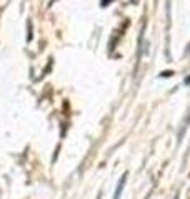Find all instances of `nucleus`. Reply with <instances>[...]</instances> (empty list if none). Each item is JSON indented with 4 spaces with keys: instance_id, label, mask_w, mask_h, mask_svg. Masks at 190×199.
I'll return each mask as SVG.
<instances>
[{
    "instance_id": "f257e3e1",
    "label": "nucleus",
    "mask_w": 190,
    "mask_h": 199,
    "mask_svg": "<svg viewBox=\"0 0 190 199\" xmlns=\"http://www.w3.org/2000/svg\"><path fill=\"white\" fill-rule=\"evenodd\" d=\"M125 179H127V174H124V176H122L120 183H118V186H117V192H115V198H113V199H118V198H120L122 188H124V184H125Z\"/></svg>"
}]
</instances>
